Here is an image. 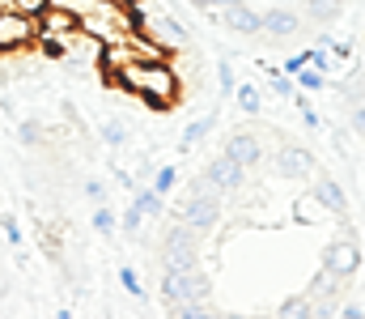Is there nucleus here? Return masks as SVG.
I'll return each instance as SVG.
<instances>
[{"instance_id":"f257e3e1","label":"nucleus","mask_w":365,"mask_h":319,"mask_svg":"<svg viewBox=\"0 0 365 319\" xmlns=\"http://www.w3.org/2000/svg\"><path fill=\"white\" fill-rule=\"evenodd\" d=\"M110 81L123 86L128 94H136L149 111H175L179 98H182L179 73H175L166 60H132V64H123Z\"/></svg>"},{"instance_id":"f03ea898","label":"nucleus","mask_w":365,"mask_h":319,"mask_svg":"<svg viewBox=\"0 0 365 319\" xmlns=\"http://www.w3.org/2000/svg\"><path fill=\"white\" fill-rule=\"evenodd\" d=\"M132 21H136V34H145L153 47H162V56L187 47V30H182V21L179 17H170L166 9H153L149 0H132Z\"/></svg>"},{"instance_id":"7ed1b4c3","label":"nucleus","mask_w":365,"mask_h":319,"mask_svg":"<svg viewBox=\"0 0 365 319\" xmlns=\"http://www.w3.org/2000/svg\"><path fill=\"white\" fill-rule=\"evenodd\" d=\"M158 294H162L166 311H175V307H187V303H208L212 281H208V273H200V264L162 268V290Z\"/></svg>"},{"instance_id":"20e7f679","label":"nucleus","mask_w":365,"mask_h":319,"mask_svg":"<svg viewBox=\"0 0 365 319\" xmlns=\"http://www.w3.org/2000/svg\"><path fill=\"white\" fill-rule=\"evenodd\" d=\"M162 268H182V264H200V230H191L187 221H170L162 230V247H158Z\"/></svg>"},{"instance_id":"39448f33","label":"nucleus","mask_w":365,"mask_h":319,"mask_svg":"<svg viewBox=\"0 0 365 319\" xmlns=\"http://www.w3.org/2000/svg\"><path fill=\"white\" fill-rule=\"evenodd\" d=\"M34 43H38V17H30L21 9H0V56L26 51Z\"/></svg>"},{"instance_id":"423d86ee","label":"nucleus","mask_w":365,"mask_h":319,"mask_svg":"<svg viewBox=\"0 0 365 319\" xmlns=\"http://www.w3.org/2000/svg\"><path fill=\"white\" fill-rule=\"evenodd\" d=\"M221 209H225V196H221V192H212V196H182V205L175 209V217H179V221H187L191 230L208 234V230H217Z\"/></svg>"},{"instance_id":"0eeeda50","label":"nucleus","mask_w":365,"mask_h":319,"mask_svg":"<svg viewBox=\"0 0 365 319\" xmlns=\"http://www.w3.org/2000/svg\"><path fill=\"white\" fill-rule=\"evenodd\" d=\"M323 268L331 277H340V281H353L361 273V247H357V238H331L327 251H323Z\"/></svg>"},{"instance_id":"6e6552de","label":"nucleus","mask_w":365,"mask_h":319,"mask_svg":"<svg viewBox=\"0 0 365 319\" xmlns=\"http://www.w3.org/2000/svg\"><path fill=\"white\" fill-rule=\"evenodd\" d=\"M204 179H208L217 192H238V188H247V166H238L230 153H217V158H208Z\"/></svg>"},{"instance_id":"1a4fd4ad","label":"nucleus","mask_w":365,"mask_h":319,"mask_svg":"<svg viewBox=\"0 0 365 319\" xmlns=\"http://www.w3.org/2000/svg\"><path fill=\"white\" fill-rule=\"evenodd\" d=\"M314 171H319V162L306 145H280V153H276V175L280 179H310Z\"/></svg>"},{"instance_id":"9d476101","label":"nucleus","mask_w":365,"mask_h":319,"mask_svg":"<svg viewBox=\"0 0 365 319\" xmlns=\"http://www.w3.org/2000/svg\"><path fill=\"white\" fill-rule=\"evenodd\" d=\"M221 153H230L238 166H247V171H251V166H259V162H264V141H259L255 132H247V128H242V132H230V136H225V149H221Z\"/></svg>"},{"instance_id":"9b49d317","label":"nucleus","mask_w":365,"mask_h":319,"mask_svg":"<svg viewBox=\"0 0 365 319\" xmlns=\"http://www.w3.org/2000/svg\"><path fill=\"white\" fill-rule=\"evenodd\" d=\"M302 21H306V17H302L293 4H276V9L264 13V26H259V30H264L268 39H289V34L302 30Z\"/></svg>"},{"instance_id":"f8f14e48","label":"nucleus","mask_w":365,"mask_h":319,"mask_svg":"<svg viewBox=\"0 0 365 319\" xmlns=\"http://www.w3.org/2000/svg\"><path fill=\"white\" fill-rule=\"evenodd\" d=\"M221 21H225V30H234V34H259L264 13L251 9L247 0H238V4H230V9H221Z\"/></svg>"},{"instance_id":"ddd939ff","label":"nucleus","mask_w":365,"mask_h":319,"mask_svg":"<svg viewBox=\"0 0 365 319\" xmlns=\"http://www.w3.org/2000/svg\"><path fill=\"white\" fill-rule=\"evenodd\" d=\"M314 201L323 205V213H331V217H344L349 213V196H344V188L331 175H319L314 179Z\"/></svg>"},{"instance_id":"4468645a","label":"nucleus","mask_w":365,"mask_h":319,"mask_svg":"<svg viewBox=\"0 0 365 319\" xmlns=\"http://www.w3.org/2000/svg\"><path fill=\"white\" fill-rule=\"evenodd\" d=\"M217 128V111H208V115H200V119H191L187 128H182V141H179V153H191V145H200L208 132Z\"/></svg>"},{"instance_id":"2eb2a0df","label":"nucleus","mask_w":365,"mask_h":319,"mask_svg":"<svg viewBox=\"0 0 365 319\" xmlns=\"http://www.w3.org/2000/svg\"><path fill=\"white\" fill-rule=\"evenodd\" d=\"M132 205L145 213V221H158L162 213H166V196H158L153 188H136V196H132Z\"/></svg>"},{"instance_id":"dca6fc26","label":"nucleus","mask_w":365,"mask_h":319,"mask_svg":"<svg viewBox=\"0 0 365 319\" xmlns=\"http://www.w3.org/2000/svg\"><path fill=\"white\" fill-rule=\"evenodd\" d=\"M276 319H314V303L306 294H289L280 307H276Z\"/></svg>"},{"instance_id":"f3484780","label":"nucleus","mask_w":365,"mask_h":319,"mask_svg":"<svg viewBox=\"0 0 365 319\" xmlns=\"http://www.w3.org/2000/svg\"><path fill=\"white\" fill-rule=\"evenodd\" d=\"M17 141H21L26 149H43V145H47V123H43V119H21V123H17Z\"/></svg>"},{"instance_id":"a211bd4d","label":"nucleus","mask_w":365,"mask_h":319,"mask_svg":"<svg viewBox=\"0 0 365 319\" xmlns=\"http://www.w3.org/2000/svg\"><path fill=\"white\" fill-rule=\"evenodd\" d=\"M234 98H238V106H242V115H259V111H264V90L251 86V81H242V86L234 90Z\"/></svg>"},{"instance_id":"6ab92c4d","label":"nucleus","mask_w":365,"mask_h":319,"mask_svg":"<svg viewBox=\"0 0 365 319\" xmlns=\"http://www.w3.org/2000/svg\"><path fill=\"white\" fill-rule=\"evenodd\" d=\"M302 17H310V21H319V26H331V21L340 17V4H331V0H306Z\"/></svg>"},{"instance_id":"aec40b11","label":"nucleus","mask_w":365,"mask_h":319,"mask_svg":"<svg viewBox=\"0 0 365 319\" xmlns=\"http://www.w3.org/2000/svg\"><path fill=\"white\" fill-rule=\"evenodd\" d=\"M90 226L102 234V238H110L115 230H119V213H115V205H93V217Z\"/></svg>"},{"instance_id":"412c9836","label":"nucleus","mask_w":365,"mask_h":319,"mask_svg":"<svg viewBox=\"0 0 365 319\" xmlns=\"http://www.w3.org/2000/svg\"><path fill=\"white\" fill-rule=\"evenodd\" d=\"M293 86H297L302 94H319V90H327V77H323L319 69H310V64H306V69L293 77Z\"/></svg>"},{"instance_id":"4be33fe9","label":"nucleus","mask_w":365,"mask_h":319,"mask_svg":"<svg viewBox=\"0 0 365 319\" xmlns=\"http://www.w3.org/2000/svg\"><path fill=\"white\" fill-rule=\"evenodd\" d=\"M102 145L106 149H123L128 145V123L123 119H106L102 123Z\"/></svg>"},{"instance_id":"5701e85b","label":"nucleus","mask_w":365,"mask_h":319,"mask_svg":"<svg viewBox=\"0 0 365 319\" xmlns=\"http://www.w3.org/2000/svg\"><path fill=\"white\" fill-rule=\"evenodd\" d=\"M179 188V166H158V175H153V192L158 196H170Z\"/></svg>"},{"instance_id":"b1692460","label":"nucleus","mask_w":365,"mask_h":319,"mask_svg":"<svg viewBox=\"0 0 365 319\" xmlns=\"http://www.w3.org/2000/svg\"><path fill=\"white\" fill-rule=\"evenodd\" d=\"M119 226H123V234L140 238V230H145V213L136 209V205H123V213H119Z\"/></svg>"},{"instance_id":"393cba45","label":"nucleus","mask_w":365,"mask_h":319,"mask_svg":"<svg viewBox=\"0 0 365 319\" xmlns=\"http://www.w3.org/2000/svg\"><path fill=\"white\" fill-rule=\"evenodd\" d=\"M327 213H323V205L314 201V196H306V201H297V221H306V226H314V221H323Z\"/></svg>"},{"instance_id":"a878e982","label":"nucleus","mask_w":365,"mask_h":319,"mask_svg":"<svg viewBox=\"0 0 365 319\" xmlns=\"http://www.w3.org/2000/svg\"><path fill=\"white\" fill-rule=\"evenodd\" d=\"M0 230H4V243H9V247H21V238H26V234H21V226H17V217H13V213H0Z\"/></svg>"},{"instance_id":"bb28decb","label":"nucleus","mask_w":365,"mask_h":319,"mask_svg":"<svg viewBox=\"0 0 365 319\" xmlns=\"http://www.w3.org/2000/svg\"><path fill=\"white\" fill-rule=\"evenodd\" d=\"M119 285H123V290H128V294H132L136 303L145 298V285H140V277H136V268H119Z\"/></svg>"},{"instance_id":"cd10ccee","label":"nucleus","mask_w":365,"mask_h":319,"mask_svg":"<svg viewBox=\"0 0 365 319\" xmlns=\"http://www.w3.org/2000/svg\"><path fill=\"white\" fill-rule=\"evenodd\" d=\"M306 64H310V51H297V56H289V60L280 64V73H284V77H297Z\"/></svg>"},{"instance_id":"c85d7f7f","label":"nucleus","mask_w":365,"mask_h":319,"mask_svg":"<svg viewBox=\"0 0 365 319\" xmlns=\"http://www.w3.org/2000/svg\"><path fill=\"white\" fill-rule=\"evenodd\" d=\"M217 86H221V94H234L238 90V77H234V69L221 60V69H217Z\"/></svg>"},{"instance_id":"c756f323","label":"nucleus","mask_w":365,"mask_h":319,"mask_svg":"<svg viewBox=\"0 0 365 319\" xmlns=\"http://www.w3.org/2000/svg\"><path fill=\"white\" fill-rule=\"evenodd\" d=\"M191 9H200V13H221V9H230V4H238V0H187Z\"/></svg>"},{"instance_id":"7c9ffc66","label":"nucleus","mask_w":365,"mask_h":319,"mask_svg":"<svg viewBox=\"0 0 365 319\" xmlns=\"http://www.w3.org/2000/svg\"><path fill=\"white\" fill-rule=\"evenodd\" d=\"M86 196H90L93 205H106V183H102V179H90V183H86Z\"/></svg>"},{"instance_id":"2f4dec72","label":"nucleus","mask_w":365,"mask_h":319,"mask_svg":"<svg viewBox=\"0 0 365 319\" xmlns=\"http://www.w3.org/2000/svg\"><path fill=\"white\" fill-rule=\"evenodd\" d=\"M349 119H353V132L365 136V106H353V115H349Z\"/></svg>"},{"instance_id":"473e14b6","label":"nucleus","mask_w":365,"mask_h":319,"mask_svg":"<svg viewBox=\"0 0 365 319\" xmlns=\"http://www.w3.org/2000/svg\"><path fill=\"white\" fill-rule=\"evenodd\" d=\"M340 315H344V319H365V311H361V307H340Z\"/></svg>"},{"instance_id":"72a5a7b5","label":"nucleus","mask_w":365,"mask_h":319,"mask_svg":"<svg viewBox=\"0 0 365 319\" xmlns=\"http://www.w3.org/2000/svg\"><path fill=\"white\" fill-rule=\"evenodd\" d=\"M56 319H77V315H73L68 307H56Z\"/></svg>"},{"instance_id":"f704fd0d","label":"nucleus","mask_w":365,"mask_h":319,"mask_svg":"<svg viewBox=\"0 0 365 319\" xmlns=\"http://www.w3.org/2000/svg\"><path fill=\"white\" fill-rule=\"evenodd\" d=\"M238 319H276V315H238Z\"/></svg>"},{"instance_id":"c9c22d12","label":"nucleus","mask_w":365,"mask_h":319,"mask_svg":"<svg viewBox=\"0 0 365 319\" xmlns=\"http://www.w3.org/2000/svg\"><path fill=\"white\" fill-rule=\"evenodd\" d=\"M0 9H13V0H0Z\"/></svg>"},{"instance_id":"e433bc0d","label":"nucleus","mask_w":365,"mask_h":319,"mask_svg":"<svg viewBox=\"0 0 365 319\" xmlns=\"http://www.w3.org/2000/svg\"><path fill=\"white\" fill-rule=\"evenodd\" d=\"M331 4H340V9H344V4H349V0H331Z\"/></svg>"},{"instance_id":"4c0bfd02","label":"nucleus","mask_w":365,"mask_h":319,"mask_svg":"<svg viewBox=\"0 0 365 319\" xmlns=\"http://www.w3.org/2000/svg\"><path fill=\"white\" fill-rule=\"evenodd\" d=\"M106 4H119V0H106Z\"/></svg>"}]
</instances>
